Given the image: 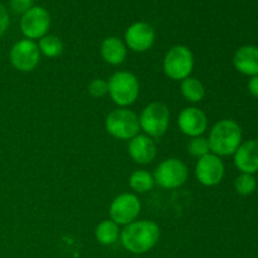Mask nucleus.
Instances as JSON below:
<instances>
[{"mask_svg":"<svg viewBox=\"0 0 258 258\" xmlns=\"http://www.w3.org/2000/svg\"><path fill=\"white\" fill-rule=\"evenodd\" d=\"M160 239V227L149 219L134 221L123 227L120 241L123 248L134 254H144L151 251Z\"/></svg>","mask_w":258,"mask_h":258,"instance_id":"nucleus-1","label":"nucleus"},{"mask_svg":"<svg viewBox=\"0 0 258 258\" xmlns=\"http://www.w3.org/2000/svg\"><path fill=\"white\" fill-rule=\"evenodd\" d=\"M211 153L223 158L236 153L242 144V128L231 118H223L213 125L208 136Z\"/></svg>","mask_w":258,"mask_h":258,"instance_id":"nucleus-2","label":"nucleus"},{"mask_svg":"<svg viewBox=\"0 0 258 258\" xmlns=\"http://www.w3.org/2000/svg\"><path fill=\"white\" fill-rule=\"evenodd\" d=\"M108 96L118 107L134 105L140 95L138 77L128 71H117L108 78Z\"/></svg>","mask_w":258,"mask_h":258,"instance_id":"nucleus-3","label":"nucleus"},{"mask_svg":"<svg viewBox=\"0 0 258 258\" xmlns=\"http://www.w3.org/2000/svg\"><path fill=\"white\" fill-rule=\"evenodd\" d=\"M140 130L151 139H159L165 135L170 125V111L163 102L154 101L146 105L139 116Z\"/></svg>","mask_w":258,"mask_h":258,"instance_id":"nucleus-4","label":"nucleus"},{"mask_svg":"<svg viewBox=\"0 0 258 258\" xmlns=\"http://www.w3.org/2000/svg\"><path fill=\"white\" fill-rule=\"evenodd\" d=\"M164 73L173 81H183L190 77L194 70V54L186 45L178 44L166 52L163 60Z\"/></svg>","mask_w":258,"mask_h":258,"instance_id":"nucleus-5","label":"nucleus"},{"mask_svg":"<svg viewBox=\"0 0 258 258\" xmlns=\"http://www.w3.org/2000/svg\"><path fill=\"white\" fill-rule=\"evenodd\" d=\"M105 128L117 140H131L140 131L139 116L127 107H117L106 117Z\"/></svg>","mask_w":258,"mask_h":258,"instance_id":"nucleus-6","label":"nucleus"},{"mask_svg":"<svg viewBox=\"0 0 258 258\" xmlns=\"http://www.w3.org/2000/svg\"><path fill=\"white\" fill-rule=\"evenodd\" d=\"M189 170L186 164L178 158H168L156 166L153 176L155 185L161 189L180 188L188 180Z\"/></svg>","mask_w":258,"mask_h":258,"instance_id":"nucleus-7","label":"nucleus"},{"mask_svg":"<svg viewBox=\"0 0 258 258\" xmlns=\"http://www.w3.org/2000/svg\"><path fill=\"white\" fill-rule=\"evenodd\" d=\"M141 202L135 193H121L111 202L108 214L117 226H127L139 218Z\"/></svg>","mask_w":258,"mask_h":258,"instance_id":"nucleus-8","label":"nucleus"},{"mask_svg":"<svg viewBox=\"0 0 258 258\" xmlns=\"http://www.w3.org/2000/svg\"><path fill=\"white\" fill-rule=\"evenodd\" d=\"M40 52L34 40L20 39L9 52V59L13 67L19 72H32L40 62Z\"/></svg>","mask_w":258,"mask_h":258,"instance_id":"nucleus-9","label":"nucleus"},{"mask_svg":"<svg viewBox=\"0 0 258 258\" xmlns=\"http://www.w3.org/2000/svg\"><path fill=\"white\" fill-rule=\"evenodd\" d=\"M49 28L50 14L42 7H32L20 19V30L27 39H40L48 34Z\"/></svg>","mask_w":258,"mask_h":258,"instance_id":"nucleus-10","label":"nucleus"},{"mask_svg":"<svg viewBox=\"0 0 258 258\" xmlns=\"http://www.w3.org/2000/svg\"><path fill=\"white\" fill-rule=\"evenodd\" d=\"M194 173L199 184L211 188L218 185L223 180L226 166L222 158L209 153L197 160Z\"/></svg>","mask_w":258,"mask_h":258,"instance_id":"nucleus-11","label":"nucleus"},{"mask_svg":"<svg viewBox=\"0 0 258 258\" xmlns=\"http://www.w3.org/2000/svg\"><path fill=\"white\" fill-rule=\"evenodd\" d=\"M155 30L149 23H133L125 32V44L130 50L136 53L148 52L155 43Z\"/></svg>","mask_w":258,"mask_h":258,"instance_id":"nucleus-12","label":"nucleus"},{"mask_svg":"<svg viewBox=\"0 0 258 258\" xmlns=\"http://www.w3.org/2000/svg\"><path fill=\"white\" fill-rule=\"evenodd\" d=\"M179 130L189 138L202 136L208 128V117L198 107H185L178 116Z\"/></svg>","mask_w":258,"mask_h":258,"instance_id":"nucleus-13","label":"nucleus"},{"mask_svg":"<svg viewBox=\"0 0 258 258\" xmlns=\"http://www.w3.org/2000/svg\"><path fill=\"white\" fill-rule=\"evenodd\" d=\"M127 153L136 164L146 165L155 160L158 149L155 141L150 136L145 134H138L131 140H128Z\"/></svg>","mask_w":258,"mask_h":258,"instance_id":"nucleus-14","label":"nucleus"},{"mask_svg":"<svg viewBox=\"0 0 258 258\" xmlns=\"http://www.w3.org/2000/svg\"><path fill=\"white\" fill-rule=\"evenodd\" d=\"M236 168L241 173L256 174L258 171V140L242 141L239 148L233 154Z\"/></svg>","mask_w":258,"mask_h":258,"instance_id":"nucleus-15","label":"nucleus"},{"mask_svg":"<svg viewBox=\"0 0 258 258\" xmlns=\"http://www.w3.org/2000/svg\"><path fill=\"white\" fill-rule=\"evenodd\" d=\"M233 66L239 73L248 77L258 75V47L247 44L242 45L233 55Z\"/></svg>","mask_w":258,"mask_h":258,"instance_id":"nucleus-16","label":"nucleus"},{"mask_svg":"<svg viewBox=\"0 0 258 258\" xmlns=\"http://www.w3.org/2000/svg\"><path fill=\"white\" fill-rule=\"evenodd\" d=\"M101 57L108 64L120 66L127 57V47L120 38L107 37L101 44Z\"/></svg>","mask_w":258,"mask_h":258,"instance_id":"nucleus-17","label":"nucleus"},{"mask_svg":"<svg viewBox=\"0 0 258 258\" xmlns=\"http://www.w3.org/2000/svg\"><path fill=\"white\" fill-rule=\"evenodd\" d=\"M120 226L111 219H105L100 222L95 228V237L97 242L102 246H111L116 243L120 238Z\"/></svg>","mask_w":258,"mask_h":258,"instance_id":"nucleus-18","label":"nucleus"},{"mask_svg":"<svg viewBox=\"0 0 258 258\" xmlns=\"http://www.w3.org/2000/svg\"><path fill=\"white\" fill-rule=\"evenodd\" d=\"M180 93L188 102L198 103L203 101L206 96V87L198 78L190 76L180 81Z\"/></svg>","mask_w":258,"mask_h":258,"instance_id":"nucleus-19","label":"nucleus"},{"mask_svg":"<svg viewBox=\"0 0 258 258\" xmlns=\"http://www.w3.org/2000/svg\"><path fill=\"white\" fill-rule=\"evenodd\" d=\"M128 185L131 190H134L138 194L148 193L153 190L155 186V180H154L153 174L149 173L145 169H139L135 170L128 178Z\"/></svg>","mask_w":258,"mask_h":258,"instance_id":"nucleus-20","label":"nucleus"},{"mask_svg":"<svg viewBox=\"0 0 258 258\" xmlns=\"http://www.w3.org/2000/svg\"><path fill=\"white\" fill-rule=\"evenodd\" d=\"M37 44L40 54L47 58H55L62 54L63 52V42L59 37L54 34L44 35L40 38Z\"/></svg>","mask_w":258,"mask_h":258,"instance_id":"nucleus-21","label":"nucleus"},{"mask_svg":"<svg viewBox=\"0 0 258 258\" xmlns=\"http://www.w3.org/2000/svg\"><path fill=\"white\" fill-rule=\"evenodd\" d=\"M257 188V181L252 174L241 173L234 180V189L239 196H251Z\"/></svg>","mask_w":258,"mask_h":258,"instance_id":"nucleus-22","label":"nucleus"},{"mask_svg":"<svg viewBox=\"0 0 258 258\" xmlns=\"http://www.w3.org/2000/svg\"><path fill=\"white\" fill-rule=\"evenodd\" d=\"M186 150H188L189 155L197 159L207 155V154L211 153L208 138H204L203 135L197 136V138H190L188 145H186Z\"/></svg>","mask_w":258,"mask_h":258,"instance_id":"nucleus-23","label":"nucleus"},{"mask_svg":"<svg viewBox=\"0 0 258 258\" xmlns=\"http://www.w3.org/2000/svg\"><path fill=\"white\" fill-rule=\"evenodd\" d=\"M87 90L93 98H102L108 95V83L103 78H95L88 83Z\"/></svg>","mask_w":258,"mask_h":258,"instance_id":"nucleus-24","label":"nucleus"},{"mask_svg":"<svg viewBox=\"0 0 258 258\" xmlns=\"http://www.w3.org/2000/svg\"><path fill=\"white\" fill-rule=\"evenodd\" d=\"M9 3L10 7H12V9L15 13L23 15L25 12H28L32 8L33 0H9Z\"/></svg>","mask_w":258,"mask_h":258,"instance_id":"nucleus-25","label":"nucleus"},{"mask_svg":"<svg viewBox=\"0 0 258 258\" xmlns=\"http://www.w3.org/2000/svg\"><path fill=\"white\" fill-rule=\"evenodd\" d=\"M9 24L10 19L7 8L3 4H0V37H3V35L5 34V32H7L8 28H9Z\"/></svg>","mask_w":258,"mask_h":258,"instance_id":"nucleus-26","label":"nucleus"},{"mask_svg":"<svg viewBox=\"0 0 258 258\" xmlns=\"http://www.w3.org/2000/svg\"><path fill=\"white\" fill-rule=\"evenodd\" d=\"M247 88H248V92L251 93L252 97L258 98V75L249 77Z\"/></svg>","mask_w":258,"mask_h":258,"instance_id":"nucleus-27","label":"nucleus"}]
</instances>
